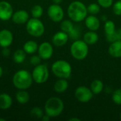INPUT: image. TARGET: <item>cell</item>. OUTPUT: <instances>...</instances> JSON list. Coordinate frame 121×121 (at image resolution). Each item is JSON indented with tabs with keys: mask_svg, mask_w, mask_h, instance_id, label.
I'll use <instances>...</instances> for the list:
<instances>
[{
	"mask_svg": "<svg viewBox=\"0 0 121 121\" xmlns=\"http://www.w3.org/2000/svg\"><path fill=\"white\" fill-rule=\"evenodd\" d=\"M16 99L17 101L21 104H25L28 102L30 99V96L27 91L25 90H20L16 94Z\"/></svg>",
	"mask_w": 121,
	"mask_h": 121,
	"instance_id": "22",
	"label": "cell"
},
{
	"mask_svg": "<svg viewBox=\"0 0 121 121\" xmlns=\"http://www.w3.org/2000/svg\"><path fill=\"white\" fill-rule=\"evenodd\" d=\"M27 32L33 37H40L45 32V26L43 22L36 18H32L27 21Z\"/></svg>",
	"mask_w": 121,
	"mask_h": 121,
	"instance_id": "6",
	"label": "cell"
},
{
	"mask_svg": "<svg viewBox=\"0 0 121 121\" xmlns=\"http://www.w3.org/2000/svg\"><path fill=\"white\" fill-rule=\"evenodd\" d=\"M68 35L69 38L73 40H79V38L81 36V30L78 27H74L73 29L68 33Z\"/></svg>",
	"mask_w": 121,
	"mask_h": 121,
	"instance_id": "28",
	"label": "cell"
},
{
	"mask_svg": "<svg viewBox=\"0 0 121 121\" xmlns=\"http://www.w3.org/2000/svg\"><path fill=\"white\" fill-rule=\"evenodd\" d=\"M11 18L16 24H23L29 20V15L25 10H18L13 13Z\"/></svg>",
	"mask_w": 121,
	"mask_h": 121,
	"instance_id": "14",
	"label": "cell"
},
{
	"mask_svg": "<svg viewBox=\"0 0 121 121\" xmlns=\"http://www.w3.org/2000/svg\"><path fill=\"white\" fill-rule=\"evenodd\" d=\"M12 105L11 97L6 93L0 94V109L6 110L9 109Z\"/></svg>",
	"mask_w": 121,
	"mask_h": 121,
	"instance_id": "18",
	"label": "cell"
},
{
	"mask_svg": "<svg viewBox=\"0 0 121 121\" xmlns=\"http://www.w3.org/2000/svg\"><path fill=\"white\" fill-rule=\"evenodd\" d=\"M83 40L88 45H94L99 40V35L95 31H88L84 35Z\"/></svg>",
	"mask_w": 121,
	"mask_h": 121,
	"instance_id": "17",
	"label": "cell"
},
{
	"mask_svg": "<svg viewBox=\"0 0 121 121\" xmlns=\"http://www.w3.org/2000/svg\"><path fill=\"white\" fill-rule=\"evenodd\" d=\"M64 110V103L58 97H51L48 99L45 104V112L50 118L59 116Z\"/></svg>",
	"mask_w": 121,
	"mask_h": 121,
	"instance_id": "3",
	"label": "cell"
},
{
	"mask_svg": "<svg viewBox=\"0 0 121 121\" xmlns=\"http://www.w3.org/2000/svg\"><path fill=\"white\" fill-rule=\"evenodd\" d=\"M39 56L41 59L48 60L53 55V48L52 45L48 42H44L40 45L38 49Z\"/></svg>",
	"mask_w": 121,
	"mask_h": 121,
	"instance_id": "11",
	"label": "cell"
},
{
	"mask_svg": "<svg viewBox=\"0 0 121 121\" xmlns=\"http://www.w3.org/2000/svg\"><path fill=\"white\" fill-rule=\"evenodd\" d=\"M97 1L100 6L107 9L112 6L113 0H97Z\"/></svg>",
	"mask_w": 121,
	"mask_h": 121,
	"instance_id": "33",
	"label": "cell"
},
{
	"mask_svg": "<svg viewBox=\"0 0 121 121\" xmlns=\"http://www.w3.org/2000/svg\"><path fill=\"white\" fill-rule=\"evenodd\" d=\"M2 55L4 57H8L10 55V50L8 48H4L3 50H2Z\"/></svg>",
	"mask_w": 121,
	"mask_h": 121,
	"instance_id": "35",
	"label": "cell"
},
{
	"mask_svg": "<svg viewBox=\"0 0 121 121\" xmlns=\"http://www.w3.org/2000/svg\"><path fill=\"white\" fill-rule=\"evenodd\" d=\"M118 33H119V35H120V36H121V28L118 30Z\"/></svg>",
	"mask_w": 121,
	"mask_h": 121,
	"instance_id": "40",
	"label": "cell"
},
{
	"mask_svg": "<svg viewBox=\"0 0 121 121\" xmlns=\"http://www.w3.org/2000/svg\"><path fill=\"white\" fill-rule=\"evenodd\" d=\"M43 13V9L40 5H35L31 9V14L33 18H39L42 16Z\"/></svg>",
	"mask_w": 121,
	"mask_h": 121,
	"instance_id": "27",
	"label": "cell"
},
{
	"mask_svg": "<svg viewBox=\"0 0 121 121\" xmlns=\"http://www.w3.org/2000/svg\"><path fill=\"white\" fill-rule=\"evenodd\" d=\"M6 120L5 119H4V118H0V121H5Z\"/></svg>",
	"mask_w": 121,
	"mask_h": 121,
	"instance_id": "41",
	"label": "cell"
},
{
	"mask_svg": "<svg viewBox=\"0 0 121 121\" xmlns=\"http://www.w3.org/2000/svg\"><path fill=\"white\" fill-rule=\"evenodd\" d=\"M112 100L116 104L121 106V89H116L113 91L112 94Z\"/></svg>",
	"mask_w": 121,
	"mask_h": 121,
	"instance_id": "30",
	"label": "cell"
},
{
	"mask_svg": "<svg viewBox=\"0 0 121 121\" xmlns=\"http://www.w3.org/2000/svg\"><path fill=\"white\" fill-rule=\"evenodd\" d=\"M26 57V52L23 50H17L13 53V59L16 63L20 64L24 62Z\"/></svg>",
	"mask_w": 121,
	"mask_h": 121,
	"instance_id": "23",
	"label": "cell"
},
{
	"mask_svg": "<svg viewBox=\"0 0 121 121\" xmlns=\"http://www.w3.org/2000/svg\"><path fill=\"white\" fill-rule=\"evenodd\" d=\"M40 62H41V57L40 56H38V55L32 56L30 57V64L34 65V66H37V65H40Z\"/></svg>",
	"mask_w": 121,
	"mask_h": 121,
	"instance_id": "34",
	"label": "cell"
},
{
	"mask_svg": "<svg viewBox=\"0 0 121 121\" xmlns=\"http://www.w3.org/2000/svg\"><path fill=\"white\" fill-rule=\"evenodd\" d=\"M87 13V7L80 1H72L67 9V13L69 18L77 23L85 20Z\"/></svg>",
	"mask_w": 121,
	"mask_h": 121,
	"instance_id": "1",
	"label": "cell"
},
{
	"mask_svg": "<svg viewBox=\"0 0 121 121\" xmlns=\"http://www.w3.org/2000/svg\"><path fill=\"white\" fill-rule=\"evenodd\" d=\"M113 11L115 15L121 16V0L116 1L113 6Z\"/></svg>",
	"mask_w": 121,
	"mask_h": 121,
	"instance_id": "32",
	"label": "cell"
},
{
	"mask_svg": "<svg viewBox=\"0 0 121 121\" xmlns=\"http://www.w3.org/2000/svg\"><path fill=\"white\" fill-rule=\"evenodd\" d=\"M85 25L89 30L96 31L100 27V21L95 15H90L86 17Z\"/></svg>",
	"mask_w": 121,
	"mask_h": 121,
	"instance_id": "15",
	"label": "cell"
},
{
	"mask_svg": "<svg viewBox=\"0 0 121 121\" xmlns=\"http://www.w3.org/2000/svg\"><path fill=\"white\" fill-rule=\"evenodd\" d=\"M120 119L121 120V113H120Z\"/></svg>",
	"mask_w": 121,
	"mask_h": 121,
	"instance_id": "42",
	"label": "cell"
},
{
	"mask_svg": "<svg viewBox=\"0 0 121 121\" xmlns=\"http://www.w3.org/2000/svg\"><path fill=\"white\" fill-rule=\"evenodd\" d=\"M69 84L67 81V79H61L56 81V82L54 84V90L58 94L64 93L68 88Z\"/></svg>",
	"mask_w": 121,
	"mask_h": 121,
	"instance_id": "19",
	"label": "cell"
},
{
	"mask_svg": "<svg viewBox=\"0 0 121 121\" xmlns=\"http://www.w3.org/2000/svg\"><path fill=\"white\" fill-rule=\"evenodd\" d=\"M52 1L54 2V4H60L62 1V0H52Z\"/></svg>",
	"mask_w": 121,
	"mask_h": 121,
	"instance_id": "38",
	"label": "cell"
},
{
	"mask_svg": "<svg viewBox=\"0 0 121 121\" xmlns=\"http://www.w3.org/2000/svg\"><path fill=\"white\" fill-rule=\"evenodd\" d=\"M108 53L113 57H121V40L111 43L108 47Z\"/></svg>",
	"mask_w": 121,
	"mask_h": 121,
	"instance_id": "16",
	"label": "cell"
},
{
	"mask_svg": "<svg viewBox=\"0 0 121 121\" xmlns=\"http://www.w3.org/2000/svg\"><path fill=\"white\" fill-rule=\"evenodd\" d=\"M2 75H3V69H2V67L0 66V78L2 77Z\"/></svg>",
	"mask_w": 121,
	"mask_h": 121,
	"instance_id": "39",
	"label": "cell"
},
{
	"mask_svg": "<svg viewBox=\"0 0 121 121\" xmlns=\"http://www.w3.org/2000/svg\"><path fill=\"white\" fill-rule=\"evenodd\" d=\"M90 89L94 94H99L104 89V83L99 79H95L91 82Z\"/></svg>",
	"mask_w": 121,
	"mask_h": 121,
	"instance_id": "21",
	"label": "cell"
},
{
	"mask_svg": "<svg viewBox=\"0 0 121 121\" xmlns=\"http://www.w3.org/2000/svg\"><path fill=\"white\" fill-rule=\"evenodd\" d=\"M33 82L32 74L25 69L18 70L13 77V84L19 90H26L30 88Z\"/></svg>",
	"mask_w": 121,
	"mask_h": 121,
	"instance_id": "2",
	"label": "cell"
},
{
	"mask_svg": "<svg viewBox=\"0 0 121 121\" xmlns=\"http://www.w3.org/2000/svg\"><path fill=\"white\" fill-rule=\"evenodd\" d=\"M13 8L11 5L6 1H0V19L1 21H9L13 15Z\"/></svg>",
	"mask_w": 121,
	"mask_h": 121,
	"instance_id": "10",
	"label": "cell"
},
{
	"mask_svg": "<svg viewBox=\"0 0 121 121\" xmlns=\"http://www.w3.org/2000/svg\"><path fill=\"white\" fill-rule=\"evenodd\" d=\"M106 40H107L108 42L111 43H113L115 41L120 40H121V38L119 33H118V30H116V31L114 33H113L112 34L106 35Z\"/></svg>",
	"mask_w": 121,
	"mask_h": 121,
	"instance_id": "31",
	"label": "cell"
},
{
	"mask_svg": "<svg viewBox=\"0 0 121 121\" xmlns=\"http://www.w3.org/2000/svg\"><path fill=\"white\" fill-rule=\"evenodd\" d=\"M42 121H50V117L48 116V115H47V114H45V115H43V116L42 117Z\"/></svg>",
	"mask_w": 121,
	"mask_h": 121,
	"instance_id": "36",
	"label": "cell"
},
{
	"mask_svg": "<svg viewBox=\"0 0 121 121\" xmlns=\"http://www.w3.org/2000/svg\"><path fill=\"white\" fill-rule=\"evenodd\" d=\"M52 73L58 78L68 79L72 74V67L70 64L65 60H57L55 62L52 67Z\"/></svg>",
	"mask_w": 121,
	"mask_h": 121,
	"instance_id": "4",
	"label": "cell"
},
{
	"mask_svg": "<svg viewBox=\"0 0 121 121\" xmlns=\"http://www.w3.org/2000/svg\"><path fill=\"white\" fill-rule=\"evenodd\" d=\"M43 115H44L43 111L39 107H35L32 108L30 111V116L34 118H36V119L42 118Z\"/></svg>",
	"mask_w": 121,
	"mask_h": 121,
	"instance_id": "29",
	"label": "cell"
},
{
	"mask_svg": "<svg viewBox=\"0 0 121 121\" xmlns=\"http://www.w3.org/2000/svg\"><path fill=\"white\" fill-rule=\"evenodd\" d=\"M48 15L54 22H60L64 18V11L62 8L57 4H52L48 9Z\"/></svg>",
	"mask_w": 121,
	"mask_h": 121,
	"instance_id": "9",
	"label": "cell"
},
{
	"mask_svg": "<svg viewBox=\"0 0 121 121\" xmlns=\"http://www.w3.org/2000/svg\"><path fill=\"white\" fill-rule=\"evenodd\" d=\"M104 30L106 35L114 33L116 31V26L114 22L111 20L106 21L104 25Z\"/></svg>",
	"mask_w": 121,
	"mask_h": 121,
	"instance_id": "25",
	"label": "cell"
},
{
	"mask_svg": "<svg viewBox=\"0 0 121 121\" xmlns=\"http://www.w3.org/2000/svg\"><path fill=\"white\" fill-rule=\"evenodd\" d=\"M69 40V35L64 31H59L56 33L52 39V43L57 47H62L65 45Z\"/></svg>",
	"mask_w": 121,
	"mask_h": 121,
	"instance_id": "13",
	"label": "cell"
},
{
	"mask_svg": "<svg viewBox=\"0 0 121 121\" xmlns=\"http://www.w3.org/2000/svg\"><path fill=\"white\" fill-rule=\"evenodd\" d=\"M101 6L99 4L92 3L87 6V11L90 15H96L100 12Z\"/></svg>",
	"mask_w": 121,
	"mask_h": 121,
	"instance_id": "26",
	"label": "cell"
},
{
	"mask_svg": "<svg viewBox=\"0 0 121 121\" xmlns=\"http://www.w3.org/2000/svg\"><path fill=\"white\" fill-rule=\"evenodd\" d=\"M70 52L72 56L77 60H84L89 53V47L84 40H74L70 48Z\"/></svg>",
	"mask_w": 121,
	"mask_h": 121,
	"instance_id": "5",
	"label": "cell"
},
{
	"mask_svg": "<svg viewBox=\"0 0 121 121\" xmlns=\"http://www.w3.org/2000/svg\"><path fill=\"white\" fill-rule=\"evenodd\" d=\"M32 77L33 81L39 84L47 82L49 78V70L45 65H38L35 66L33 72Z\"/></svg>",
	"mask_w": 121,
	"mask_h": 121,
	"instance_id": "7",
	"label": "cell"
},
{
	"mask_svg": "<svg viewBox=\"0 0 121 121\" xmlns=\"http://www.w3.org/2000/svg\"><path fill=\"white\" fill-rule=\"evenodd\" d=\"M69 121H80L79 118H72L70 119H69Z\"/></svg>",
	"mask_w": 121,
	"mask_h": 121,
	"instance_id": "37",
	"label": "cell"
},
{
	"mask_svg": "<svg viewBox=\"0 0 121 121\" xmlns=\"http://www.w3.org/2000/svg\"><path fill=\"white\" fill-rule=\"evenodd\" d=\"M74 96L79 101L82 103H87L92 99L94 94L91 89L85 86H80L76 89Z\"/></svg>",
	"mask_w": 121,
	"mask_h": 121,
	"instance_id": "8",
	"label": "cell"
},
{
	"mask_svg": "<svg viewBox=\"0 0 121 121\" xmlns=\"http://www.w3.org/2000/svg\"><path fill=\"white\" fill-rule=\"evenodd\" d=\"M38 49V45L36 42L33 40H28L23 45V50L27 54L35 53Z\"/></svg>",
	"mask_w": 121,
	"mask_h": 121,
	"instance_id": "20",
	"label": "cell"
},
{
	"mask_svg": "<svg viewBox=\"0 0 121 121\" xmlns=\"http://www.w3.org/2000/svg\"><path fill=\"white\" fill-rule=\"evenodd\" d=\"M13 37L12 33L7 30L3 29L0 30V46L2 48H8L13 43Z\"/></svg>",
	"mask_w": 121,
	"mask_h": 121,
	"instance_id": "12",
	"label": "cell"
},
{
	"mask_svg": "<svg viewBox=\"0 0 121 121\" xmlns=\"http://www.w3.org/2000/svg\"><path fill=\"white\" fill-rule=\"evenodd\" d=\"M74 24L73 23L69 21V20H64L62 21L60 24V28L62 31L67 33V34L73 29L74 28Z\"/></svg>",
	"mask_w": 121,
	"mask_h": 121,
	"instance_id": "24",
	"label": "cell"
}]
</instances>
